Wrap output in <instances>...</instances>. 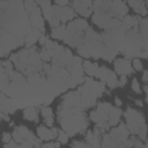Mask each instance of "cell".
<instances>
[{
  "instance_id": "cell-43",
  "label": "cell",
  "mask_w": 148,
  "mask_h": 148,
  "mask_svg": "<svg viewBox=\"0 0 148 148\" xmlns=\"http://www.w3.org/2000/svg\"><path fill=\"white\" fill-rule=\"evenodd\" d=\"M54 1H56V3L59 5V6H66V5L68 3V0H54Z\"/></svg>"
},
{
  "instance_id": "cell-10",
  "label": "cell",
  "mask_w": 148,
  "mask_h": 148,
  "mask_svg": "<svg viewBox=\"0 0 148 148\" xmlns=\"http://www.w3.org/2000/svg\"><path fill=\"white\" fill-rule=\"evenodd\" d=\"M114 147H124V141L128 138L130 135V130L127 128V126L123 123H120V125L117 128L111 130V132L109 133Z\"/></svg>"
},
{
  "instance_id": "cell-21",
  "label": "cell",
  "mask_w": 148,
  "mask_h": 148,
  "mask_svg": "<svg viewBox=\"0 0 148 148\" xmlns=\"http://www.w3.org/2000/svg\"><path fill=\"white\" fill-rule=\"evenodd\" d=\"M120 116H121V111L119 108H116V106H112L110 113H109V119H108V125L109 127L111 126H114L116 124L119 123V119H120Z\"/></svg>"
},
{
  "instance_id": "cell-23",
  "label": "cell",
  "mask_w": 148,
  "mask_h": 148,
  "mask_svg": "<svg viewBox=\"0 0 148 148\" xmlns=\"http://www.w3.org/2000/svg\"><path fill=\"white\" fill-rule=\"evenodd\" d=\"M23 117L30 121H38V111L34 105H29L23 111Z\"/></svg>"
},
{
  "instance_id": "cell-11",
  "label": "cell",
  "mask_w": 148,
  "mask_h": 148,
  "mask_svg": "<svg viewBox=\"0 0 148 148\" xmlns=\"http://www.w3.org/2000/svg\"><path fill=\"white\" fill-rule=\"evenodd\" d=\"M96 76H97L98 79H101L103 82H106L108 86H109L111 89H113V88H116V87L119 86V81H118V79H117V75H116L112 71H110L109 68H106V67H104V66H98Z\"/></svg>"
},
{
  "instance_id": "cell-3",
  "label": "cell",
  "mask_w": 148,
  "mask_h": 148,
  "mask_svg": "<svg viewBox=\"0 0 148 148\" xmlns=\"http://www.w3.org/2000/svg\"><path fill=\"white\" fill-rule=\"evenodd\" d=\"M81 106H66L64 104L58 108V118L64 131L68 135H75L88 127V121Z\"/></svg>"
},
{
  "instance_id": "cell-8",
  "label": "cell",
  "mask_w": 148,
  "mask_h": 148,
  "mask_svg": "<svg viewBox=\"0 0 148 148\" xmlns=\"http://www.w3.org/2000/svg\"><path fill=\"white\" fill-rule=\"evenodd\" d=\"M24 6L29 15L32 29H37V30H40L42 32H45L43 15L40 13V9L37 6V2L35 0H24Z\"/></svg>"
},
{
  "instance_id": "cell-45",
  "label": "cell",
  "mask_w": 148,
  "mask_h": 148,
  "mask_svg": "<svg viewBox=\"0 0 148 148\" xmlns=\"http://www.w3.org/2000/svg\"><path fill=\"white\" fill-rule=\"evenodd\" d=\"M44 148H47V147H56V142H49V143H44L43 145Z\"/></svg>"
},
{
  "instance_id": "cell-33",
  "label": "cell",
  "mask_w": 148,
  "mask_h": 148,
  "mask_svg": "<svg viewBox=\"0 0 148 148\" xmlns=\"http://www.w3.org/2000/svg\"><path fill=\"white\" fill-rule=\"evenodd\" d=\"M12 135H13V139H14L16 142H18V143L21 145V142L23 141V138H22V135L18 133V131H17V130H14V132H13ZM20 147H21V146H20Z\"/></svg>"
},
{
  "instance_id": "cell-39",
  "label": "cell",
  "mask_w": 148,
  "mask_h": 148,
  "mask_svg": "<svg viewBox=\"0 0 148 148\" xmlns=\"http://www.w3.org/2000/svg\"><path fill=\"white\" fill-rule=\"evenodd\" d=\"M12 136H13V135H10L9 133L5 132V133H3V136H2V141H3V145H5V143H8V142L12 140V139H10Z\"/></svg>"
},
{
  "instance_id": "cell-46",
  "label": "cell",
  "mask_w": 148,
  "mask_h": 148,
  "mask_svg": "<svg viewBox=\"0 0 148 148\" xmlns=\"http://www.w3.org/2000/svg\"><path fill=\"white\" fill-rule=\"evenodd\" d=\"M1 118H2L3 120H6V121H9V117H7L6 113H3V112H1Z\"/></svg>"
},
{
  "instance_id": "cell-29",
  "label": "cell",
  "mask_w": 148,
  "mask_h": 148,
  "mask_svg": "<svg viewBox=\"0 0 148 148\" xmlns=\"http://www.w3.org/2000/svg\"><path fill=\"white\" fill-rule=\"evenodd\" d=\"M53 56H54V51H53V49H52V50L43 49V50L39 52V57H40V59H42L43 61H45V62L52 60Z\"/></svg>"
},
{
  "instance_id": "cell-34",
  "label": "cell",
  "mask_w": 148,
  "mask_h": 148,
  "mask_svg": "<svg viewBox=\"0 0 148 148\" xmlns=\"http://www.w3.org/2000/svg\"><path fill=\"white\" fill-rule=\"evenodd\" d=\"M133 67L136 71H142V64H141V61H140L139 58H134V60H133Z\"/></svg>"
},
{
  "instance_id": "cell-9",
  "label": "cell",
  "mask_w": 148,
  "mask_h": 148,
  "mask_svg": "<svg viewBox=\"0 0 148 148\" xmlns=\"http://www.w3.org/2000/svg\"><path fill=\"white\" fill-rule=\"evenodd\" d=\"M83 36H84V31H81V30H77L73 23L71 22L68 25H66V30H65V34H64V40L66 44H68L69 46H73V47H77L82 39H83Z\"/></svg>"
},
{
  "instance_id": "cell-42",
  "label": "cell",
  "mask_w": 148,
  "mask_h": 148,
  "mask_svg": "<svg viewBox=\"0 0 148 148\" xmlns=\"http://www.w3.org/2000/svg\"><path fill=\"white\" fill-rule=\"evenodd\" d=\"M126 84V75H120V80H119V86L124 87Z\"/></svg>"
},
{
  "instance_id": "cell-22",
  "label": "cell",
  "mask_w": 148,
  "mask_h": 148,
  "mask_svg": "<svg viewBox=\"0 0 148 148\" xmlns=\"http://www.w3.org/2000/svg\"><path fill=\"white\" fill-rule=\"evenodd\" d=\"M42 34H44V32H42L40 30H37V29H32L29 34H28V36H27V38H25V46L27 47H31L36 42H37V39L39 38V36L42 35Z\"/></svg>"
},
{
  "instance_id": "cell-12",
  "label": "cell",
  "mask_w": 148,
  "mask_h": 148,
  "mask_svg": "<svg viewBox=\"0 0 148 148\" xmlns=\"http://www.w3.org/2000/svg\"><path fill=\"white\" fill-rule=\"evenodd\" d=\"M73 7L77 14L88 17L92 12V0H73Z\"/></svg>"
},
{
  "instance_id": "cell-25",
  "label": "cell",
  "mask_w": 148,
  "mask_h": 148,
  "mask_svg": "<svg viewBox=\"0 0 148 148\" xmlns=\"http://www.w3.org/2000/svg\"><path fill=\"white\" fill-rule=\"evenodd\" d=\"M132 8L135 10V13H138V14H140L142 16L147 15V13H148V9H147L146 1L145 0H136V2L133 5Z\"/></svg>"
},
{
  "instance_id": "cell-19",
  "label": "cell",
  "mask_w": 148,
  "mask_h": 148,
  "mask_svg": "<svg viewBox=\"0 0 148 148\" xmlns=\"http://www.w3.org/2000/svg\"><path fill=\"white\" fill-rule=\"evenodd\" d=\"M140 38H141V46L142 50L139 53V58H146L148 59V30H141L140 29Z\"/></svg>"
},
{
  "instance_id": "cell-50",
  "label": "cell",
  "mask_w": 148,
  "mask_h": 148,
  "mask_svg": "<svg viewBox=\"0 0 148 148\" xmlns=\"http://www.w3.org/2000/svg\"><path fill=\"white\" fill-rule=\"evenodd\" d=\"M145 146H146V147H148V140H147V142L145 143Z\"/></svg>"
},
{
  "instance_id": "cell-38",
  "label": "cell",
  "mask_w": 148,
  "mask_h": 148,
  "mask_svg": "<svg viewBox=\"0 0 148 148\" xmlns=\"http://www.w3.org/2000/svg\"><path fill=\"white\" fill-rule=\"evenodd\" d=\"M46 42H47V36H46V35H45V32H44V34H42V35L39 36V38H38V43H39L40 45H43V46H44Z\"/></svg>"
},
{
  "instance_id": "cell-14",
  "label": "cell",
  "mask_w": 148,
  "mask_h": 148,
  "mask_svg": "<svg viewBox=\"0 0 148 148\" xmlns=\"http://www.w3.org/2000/svg\"><path fill=\"white\" fill-rule=\"evenodd\" d=\"M0 104H1V112L7 113V114L14 113L16 111V109H17L15 101L12 97L6 96L5 92L0 94Z\"/></svg>"
},
{
  "instance_id": "cell-28",
  "label": "cell",
  "mask_w": 148,
  "mask_h": 148,
  "mask_svg": "<svg viewBox=\"0 0 148 148\" xmlns=\"http://www.w3.org/2000/svg\"><path fill=\"white\" fill-rule=\"evenodd\" d=\"M72 23H73V25H74L77 30H81V31H86V30L89 28L87 21L83 20V18H76V20L72 21Z\"/></svg>"
},
{
  "instance_id": "cell-49",
  "label": "cell",
  "mask_w": 148,
  "mask_h": 148,
  "mask_svg": "<svg viewBox=\"0 0 148 148\" xmlns=\"http://www.w3.org/2000/svg\"><path fill=\"white\" fill-rule=\"evenodd\" d=\"M145 90H146V92H147V101H148V86L145 87Z\"/></svg>"
},
{
  "instance_id": "cell-32",
  "label": "cell",
  "mask_w": 148,
  "mask_h": 148,
  "mask_svg": "<svg viewBox=\"0 0 148 148\" xmlns=\"http://www.w3.org/2000/svg\"><path fill=\"white\" fill-rule=\"evenodd\" d=\"M40 112H42V116H43L44 118H47V117H51V116H52V110H51V108H49V106H46V105L42 106Z\"/></svg>"
},
{
  "instance_id": "cell-1",
  "label": "cell",
  "mask_w": 148,
  "mask_h": 148,
  "mask_svg": "<svg viewBox=\"0 0 148 148\" xmlns=\"http://www.w3.org/2000/svg\"><path fill=\"white\" fill-rule=\"evenodd\" d=\"M0 8V29L25 44V38L32 30V25L24 1L1 0Z\"/></svg>"
},
{
  "instance_id": "cell-37",
  "label": "cell",
  "mask_w": 148,
  "mask_h": 148,
  "mask_svg": "<svg viewBox=\"0 0 148 148\" xmlns=\"http://www.w3.org/2000/svg\"><path fill=\"white\" fill-rule=\"evenodd\" d=\"M140 29L141 30H148V18L140 20Z\"/></svg>"
},
{
  "instance_id": "cell-16",
  "label": "cell",
  "mask_w": 148,
  "mask_h": 148,
  "mask_svg": "<svg viewBox=\"0 0 148 148\" xmlns=\"http://www.w3.org/2000/svg\"><path fill=\"white\" fill-rule=\"evenodd\" d=\"M114 69L119 75H128L133 73V69L131 67V62L127 58L118 59L114 61Z\"/></svg>"
},
{
  "instance_id": "cell-5",
  "label": "cell",
  "mask_w": 148,
  "mask_h": 148,
  "mask_svg": "<svg viewBox=\"0 0 148 148\" xmlns=\"http://www.w3.org/2000/svg\"><path fill=\"white\" fill-rule=\"evenodd\" d=\"M81 95V106L83 109H89L96 104V99L103 95L105 91V86L102 82L94 81L90 77H84V83L80 88Z\"/></svg>"
},
{
  "instance_id": "cell-4",
  "label": "cell",
  "mask_w": 148,
  "mask_h": 148,
  "mask_svg": "<svg viewBox=\"0 0 148 148\" xmlns=\"http://www.w3.org/2000/svg\"><path fill=\"white\" fill-rule=\"evenodd\" d=\"M9 59L15 65L16 69L27 76L31 73L40 72L44 65L39 57V52L36 51L35 46L21 50L20 52L13 54Z\"/></svg>"
},
{
  "instance_id": "cell-30",
  "label": "cell",
  "mask_w": 148,
  "mask_h": 148,
  "mask_svg": "<svg viewBox=\"0 0 148 148\" xmlns=\"http://www.w3.org/2000/svg\"><path fill=\"white\" fill-rule=\"evenodd\" d=\"M68 133L66 132V131H59L58 132V141H60L61 143H67V141H68Z\"/></svg>"
},
{
  "instance_id": "cell-31",
  "label": "cell",
  "mask_w": 148,
  "mask_h": 148,
  "mask_svg": "<svg viewBox=\"0 0 148 148\" xmlns=\"http://www.w3.org/2000/svg\"><path fill=\"white\" fill-rule=\"evenodd\" d=\"M49 21V24L52 27V28H56V27H59L60 25V18L59 17H57L56 15H53L50 20H47Z\"/></svg>"
},
{
  "instance_id": "cell-44",
  "label": "cell",
  "mask_w": 148,
  "mask_h": 148,
  "mask_svg": "<svg viewBox=\"0 0 148 148\" xmlns=\"http://www.w3.org/2000/svg\"><path fill=\"white\" fill-rule=\"evenodd\" d=\"M142 81H143V82H148V71H145V72H143Z\"/></svg>"
},
{
  "instance_id": "cell-27",
  "label": "cell",
  "mask_w": 148,
  "mask_h": 148,
  "mask_svg": "<svg viewBox=\"0 0 148 148\" xmlns=\"http://www.w3.org/2000/svg\"><path fill=\"white\" fill-rule=\"evenodd\" d=\"M15 130H17L18 131V133L22 135V138H23V140H25V139H32V140H37V138L29 131V128H27L25 126H17V127H15Z\"/></svg>"
},
{
  "instance_id": "cell-13",
  "label": "cell",
  "mask_w": 148,
  "mask_h": 148,
  "mask_svg": "<svg viewBox=\"0 0 148 148\" xmlns=\"http://www.w3.org/2000/svg\"><path fill=\"white\" fill-rule=\"evenodd\" d=\"M52 9H53V15L59 17L61 22H66V21H69V20L75 17L74 10L68 6H59V5H57V6H52Z\"/></svg>"
},
{
  "instance_id": "cell-18",
  "label": "cell",
  "mask_w": 148,
  "mask_h": 148,
  "mask_svg": "<svg viewBox=\"0 0 148 148\" xmlns=\"http://www.w3.org/2000/svg\"><path fill=\"white\" fill-rule=\"evenodd\" d=\"M58 130L57 128H51L49 130L47 126H39L37 128V135L40 140L43 141H49V140H52L54 139L56 136H58Z\"/></svg>"
},
{
  "instance_id": "cell-6",
  "label": "cell",
  "mask_w": 148,
  "mask_h": 148,
  "mask_svg": "<svg viewBox=\"0 0 148 148\" xmlns=\"http://www.w3.org/2000/svg\"><path fill=\"white\" fill-rule=\"evenodd\" d=\"M125 117H126V126L130 130V132L133 135H138L141 140H145L147 134V125L142 113L138 112L132 108H128L125 112Z\"/></svg>"
},
{
  "instance_id": "cell-24",
  "label": "cell",
  "mask_w": 148,
  "mask_h": 148,
  "mask_svg": "<svg viewBox=\"0 0 148 148\" xmlns=\"http://www.w3.org/2000/svg\"><path fill=\"white\" fill-rule=\"evenodd\" d=\"M97 69H98V65L97 64H92V62H90L88 60L83 61V71L89 76H96Z\"/></svg>"
},
{
  "instance_id": "cell-7",
  "label": "cell",
  "mask_w": 148,
  "mask_h": 148,
  "mask_svg": "<svg viewBox=\"0 0 148 148\" xmlns=\"http://www.w3.org/2000/svg\"><path fill=\"white\" fill-rule=\"evenodd\" d=\"M125 34L126 32H123L116 28V29L106 30L105 32H103L101 35V37H102V40L104 42V44H106L111 49L116 50L117 52H123V50L126 46Z\"/></svg>"
},
{
  "instance_id": "cell-26",
  "label": "cell",
  "mask_w": 148,
  "mask_h": 148,
  "mask_svg": "<svg viewBox=\"0 0 148 148\" xmlns=\"http://www.w3.org/2000/svg\"><path fill=\"white\" fill-rule=\"evenodd\" d=\"M65 30H66V25H65V24L59 25V27H56V28H52L51 36H52L53 38H56V39H62V38H64Z\"/></svg>"
},
{
  "instance_id": "cell-15",
  "label": "cell",
  "mask_w": 148,
  "mask_h": 148,
  "mask_svg": "<svg viewBox=\"0 0 148 148\" xmlns=\"http://www.w3.org/2000/svg\"><path fill=\"white\" fill-rule=\"evenodd\" d=\"M72 52L68 49H65L64 52L59 53V54H54L52 58V65L56 67H65L68 61L72 59Z\"/></svg>"
},
{
  "instance_id": "cell-2",
  "label": "cell",
  "mask_w": 148,
  "mask_h": 148,
  "mask_svg": "<svg viewBox=\"0 0 148 148\" xmlns=\"http://www.w3.org/2000/svg\"><path fill=\"white\" fill-rule=\"evenodd\" d=\"M76 49H77V53L81 57L102 58L106 61L113 60L118 53L116 50H113L110 46H108L106 44H104L101 35H98L91 28H88L84 31L83 39Z\"/></svg>"
},
{
  "instance_id": "cell-36",
  "label": "cell",
  "mask_w": 148,
  "mask_h": 148,
  "mask_svg": "<svg viewBox=\"0 0 148 148\" xmlns=\"http://www.w3.org/2000/svg\"><path fill=\"white\" fill-rule=\"evenodd\" d=\"M72 146L73 147H91L90 143H88V142H80V141H74L72 143Z\"/></svg>"
},
{
  "instance_id": "cell-35",
  "label": "cell",
  "mask_w": 148,
  "mask_h": 148,
  "mask_svg": "<svg viewBox=\"0 0 148 148\" xmlns=\"http://www.w3.org/2000/svg\"><path fill=\"white\" fill-rule=\"evenodd\" d=\"M132 89H133V91H134L135 94H140V92H141L140 86H139V83H138V81H136L135 79L132 81Z\"/></svg>"
},
{
  "instance_id": "cell-20",
  "label": "cell",
  "mask_w": 148,
  "mask_h": 148,
  "mask_svg": "<svg viewBox=\"0 0 148 148\" xmlns=\"http://www.w3.org/2000/svg\"><path fill=\"white\" fill-rule=\"evenodd\" d=\"M35 1L42 8L44 17L46 20H50L53 16V9H52V6H51V1L50 0H35Z\"/></svg>"
},
{
  "instance_id": "cell-48",
  "label": "cell",
  "mask_w": 148,
  "mask_h": 148,
  "mask_svg": "<svg viewBox=\"0 0 148 148\" xmlns=\"http://www.w3.org/2000/svg\"><path fill=\"white\" fill-rule=\"evenodd\" d=\"M135 103H136V105H139V106H142V103H141V101H135Z\"/></svg>"
},
{
  "instance_id": "cell-47",
  "label": "cell",
  "mask_w": 148,
  "mask_h": 148,
  "mask_svg": "<svg viewBox=\"0 0 148 148\" xmlns=\"http://www.w3.org/2000/svg\"><path fill=\"white\" fill-rule=\"evenodd\" d=\"M116 104L119 106V105H121V99H119L118 97H116Z\"/></svg>"
},
{
  "instance_id": "cell-40",
  "label": "cell",
  "mask_w": 148,
  "mask_h": 148,
  "mask_svg": "<svg viewBox=\"0 0 148 148\" xmlns=\"http://www.w3.org/2000/svg\"><path fill=\"white\" fill-rule=\"evenodd\" d=\"M53 47H54V43H53L52 40L47 39V42H46L45 45H44V49H46V50H52Z\"/></svg>"
},
{
  "instance_id": "cell-41",
  "label": "cell",
  "mask_w": 148,
  "mask_h": 148,
  "mask_svg": "<svg viewBox=\"0 0 148 148\" xmlns=\"http://www.w3.org/2000/svg\"><path fill=\"white\" fill-rule=\"evenodd\" d=\"M45 120V125L47 126V127H50V126H52L53 125V117L51 116V117H47V118H44Z\"/></svg>"
},
{
  "instance_id": "cell-17",
  "label": "cell",
  "mask_w": 148,
  "mask_h": 148,
  "mask_svg": "<svg viewBox=\"0 0 148 148\" xmlns=\"http://www.w3.org/2000/svg\"><path fill=\"white\" fill-rule=\"evenodd\" d=\"M66 106H81V95L80 91H71L66 94L62 98V103Z\"/></svg>"
}]
</instances>
